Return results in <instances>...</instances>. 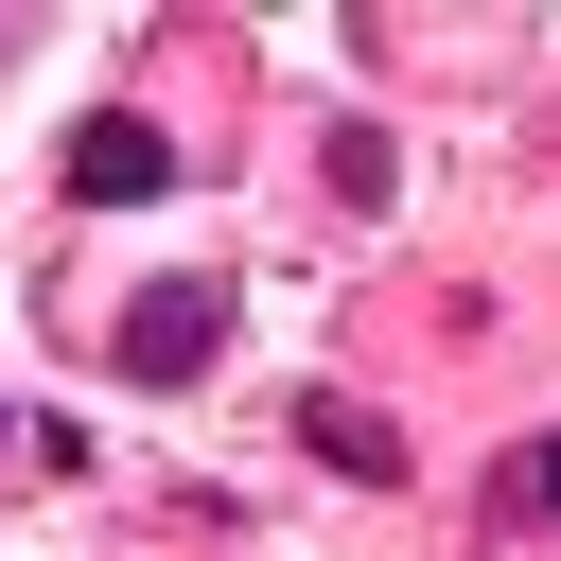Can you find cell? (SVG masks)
I'll return each mask as SVG.
<instances>
[{
  "mask_svg": "<svg viewBox=\"0 0 561 561\" xmlns=\"http://www.w3.org/2000/svg\"><path fill=\"white\" fill-rule=\"evenodd\" d=\"M508 508H543V526H561V438H526V456H508Z\"/></svg>",
  "mask_w": 561,
  "mask_h": 561,
  "instance_id": "obj_4",
  "label": "cell"
},
{
  "mask_svg": "<svg viewBox=\"0 0 561 561\" xmlns=\"http://www.w3.org/2000/svg\"><path fill=\"white\" fill-rule=\"evenodd\" d=\"M140 193H175V140L140 105H88L70 123V210H140Z\"/></svg>",
  "mask_w": 561,
  "mask_h": 561,
  "instance_id": "obj_1",
  "label": "cell"
},
{
  "mask_svg": "<svg viewBox=\"0 0 561 561\" xmlns=\"http://www.w3.org/2000/svg\"><path fill=\"white\" fill-rule=\"evenodd\" d=\"M210 351H228V280H158V298L123 316V368H140V386H193Z\"/></svg>",
  "mask_w": 561,
  "mask_h": 561,
  "instance_id": "obj_2",
  "label": "cell"
},
{
  "mask_svg": "<svg viewBox=\"0 0 561 561\" xmlns=\"http://www.w3.org/2000/svg\"><path fill=\"white\" fill-rule=\"evenodd\" d=\"M298 438H316V456H333V473H368V491H386V473H403V438H386V421H368V403H351V386H316V403H298Z\"/></svg>",
  "mask_w": 561,
  "mask_h": 561,
  "instance_id": "obj_3",
  "label": "cell"
}]
</instances>
